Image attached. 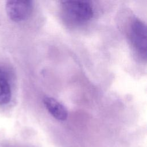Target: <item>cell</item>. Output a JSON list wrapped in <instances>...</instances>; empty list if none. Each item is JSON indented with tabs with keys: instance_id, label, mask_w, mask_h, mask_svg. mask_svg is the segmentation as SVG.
<instances>
[{
	"instance_id": "5",
	"label": "cell",
	"mask_w": 147,
	"mask_h": 147,
	"mask_svg": "<svg viewBox=\"0 0 147 147\" xmlns=\"http://www.w3.org/2000/svg\"><path fill=\"white\" fill-rule=\"evenodd\" d=\"M44 104L49 113L59 121H65L68 117L67 108L58 100L52 97L45 96L43 99Z\"/></svg>"
},
{
	"instance_id": "3",
	"label": "cell",
	"mask_w": 147,
	"mask_h": 147,
	"mask_svg": "<svg viewBox=\"0 0 147 147\" xmlns=\"http://www.w3.org/2000/svg\"><path fill=\"white\" fill-rule=\"evenodd\" d=\"M131 39L136 51L144 59L146 58V26L139 19L133 21L131 25Z\"/></svg>"
},
{
	"instance_id": "2",
	"label": "cell",
	"mask_w": 147,
	"mask_h": 147,
	"mask_svg": "<svg viewBox=\"0 0 147 147\" xmlns=\"http://www.w3.org/2000/svg\"><path fill=\"white\" fill-rule=\"evenodd\" d=\"M33 2L29 0H11L6 2L5 9L9 18L14 22L28 19L33 10Z\"/></svg>"
},
{
	"instance_id": "4",
	"label": "cell",
	"mask_w": 147,
	"mask_h": 147,
	"mask_svg": "<svg viewBox=\"0 0 147 147\" xmlns=\"http://www.w3.org/2000/svg\"><path fill=\"white\" fill-rule=\"evenodd\" d=\"M12 95L11 74L10 69L0 65V105L10 102Z\"/></svg>"
},
{
	"instance_id": "1",
	"label": "cell",
	"mask_w": 147,
	"mask_h": 147,
	"mask_svg": "<svg viewBox=\"0 0 147 147\" xmlns=\"http://www.w3.org/2000/svg\"><path fill=\"white\" fill-rule=\"evenodd\" d=\"M61 9L66 20L77 25L86 23L94 14L92 6L87 1H63Z\"/></svg>"
}]
</instances>
